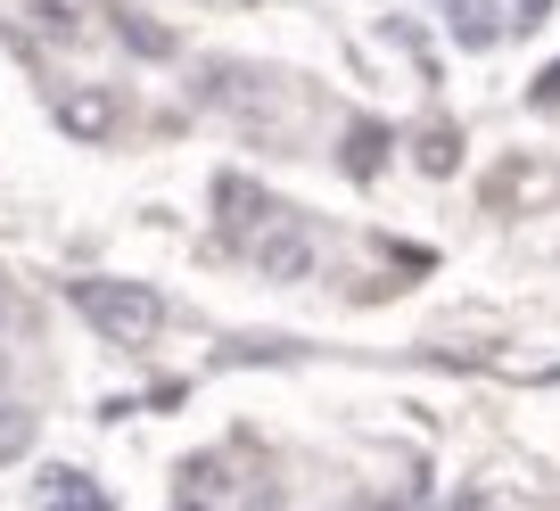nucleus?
Returning <instances> with one entry per match:
<instances>
[{
	"label": "nucleus",
	"instance_id": "4",
	"mask_svg": "<svg viewBox=\"0 0 560 511\" xmlns=\"http://www.w3.org/2000/svg\"><path fill=\"white\" fill-rule=\"evenodd\" d=\"M380 158H387V124H354V141H338L347 174H380Z\"/></svg>",
	"mask_w": 560,
	"mask_h": 511
},
{
	"label": "nucleus",
	"instance_id": "7",
	"mask_svg": "<svg viewBox=\"0 0 560 511\" xmlns=\"http://www.w3.org/2000/svg\"><path fill=\"white\" fill-rule=\"evenodd\" d=\"M50 511H107V503H100L74 471H50Z\"/></svg>",
	"mask_w": 560,
	"mask_h": 511
},
{
	"label": "nucleus",
	"instance_id": "5",
	"mask_svg": "<svg viewBox=\"0 0 560 511\" xmlns=\"http://www.w3.org/2000/svg\"><path fill=\"white\" fill-rule=\"evenodd\" d=\"M107 18H116V34L132 42V50H149V58H174V34H165V25L132 18V9H116V0H107Z\"/></svg>",
	"mask_w": 560,
	"mask_h": 511
},
{
	"label": "nucleus",
	"instance_id": "12",
	"mask_svg": "<svg viewBox=\"0 0 560 511\" xmlns=\"http://www.w3.org/2000/svg\"><path fill=\"white\" fill-rule=\"evenodd\" d=\"M0 314H9V305H0Z\"/></svg>",
	"mask_w": 560,
	"mask_h": 511
},
{
	"label": "nucleus",
	"instance_id": "10",
	"mask_svg": "<svg viewBox=\"0 0 560 511\" xmlns=\"http://www.w3.org/2000/svg\"><path fill=\"white\" fill-rule=\"evenodd\" d=\"M544 9H552V0H520V18H544Z\"/></svg>",
	"mask_w": 560,
	"mask_h": 511
},
{
	"label": "nucleus",
	"instance_id": "6",
	"mask_svg": "<svg viewBox=\"0 0 560 511\" xmlns=\"http://www.w3.org/2000/svg\"><path fill=\"white\" fill-rule=\"evenodd\" d=\"M420 165H429V174H454V165H462L454 124H429V141H420Z\"/></svg>",
	"mask_w": 560,
	"mask_h": 511
},
{
	"label": "nucleus",
	"instance_id": "1",
	"mask_svg": "<svg viewBox=\"0 0 560 511\" xmlns=\"http://www.w3.org/2000/svg\"><path fill=\"white\" fill-rule=\"evenodd\" d=\"M74 314L91 322L100 338H116V347H140V338L165 330V298L158 289H132V281H67Z\"/></svg>",
	"mask_w": 560,
	"mask_h": 511
},
{
	"label": "nucleus",
	"instance_id": "8",
	"mask_svg": "<svg viewBox=\"0 0 560 511\" xmlns=\"http://www.w3.org/2000/svg\"><path fill=\"white\" fill-rule=\"evenodd\" d=\"M25 445H34V421H25L18 405H0V462H18Z\"/></svg>",
	"mask_w": 560,
	"mask_h": 511
},
{
	"label": "nucleus",
	"instance_id": "2",
	"mask_svg": "<svg viewBox=\"0 0 560 511\" xmlns=\"http://www.w3.org/2000/svg\"><path fill=\"white\" fill-rule=\"evenodd\" d=\"M247 247H256V272H272V281H305L314 272V231L298 214H272L264 240H247Z\"/></svg>",
	"mask_w": 560,
	"mask_h": 511
},
{
	"label": "nucleus",
	"instance_id": "9",
	"mask_svg": "<svg viewBox=\"0 0 560 511\" xmlns=\"http://www.w3.org/2000/svg\"><path fill=\"white\" fill-rule=\"evenodd\" d=\"M536 107H560V74H544V83H536Z\"/></svg>",
	"mask_w": 560,
	"mask_h": 511
},
{
	"label": "nucleus",
	"instance_id": "11",
	"mask_svg": "<svg viewBox=\"0 0 560 511\" xmlns=\"http://www.w3.org/2000/svg\"><path fill=\"white\" fill-rule=\"evenodd\" d=\"M174 511H207V503H198V495H182V503H174Z\"/></svg>",
	"mask_w": 560,
	"mask_h": 511
},
{
	"label": "nucleus",
	"instance_id": "3",
	"mask_svg": "<svg viewBox=\"0 0 560 511\" xmlns=\"http://www.w3.org/2000/svg\"><path fill=\"white\" fill-rule=\"evenodd\" d=\"M272 214H280V198H264L247 174H223V182H214V223H223L231 247H247V240H256V223H272Z\"/></svg>",
	"mask_w": 560,
	"mask_h": 511
}]
</instances>
